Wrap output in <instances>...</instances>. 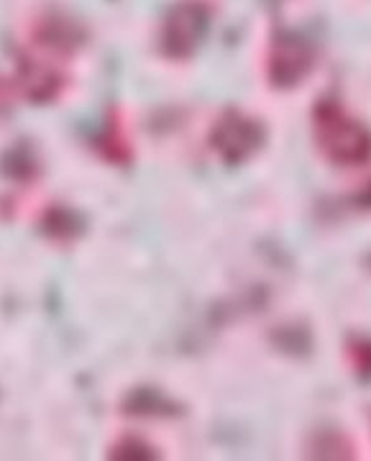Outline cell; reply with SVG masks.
I'll return each mask as SVG.
<instances>
[{
  "label": "cell",
  "instance_id": "7a4b0ae2",
  "mask_svg": "<svg viewBox=\"0 0 371 461\" xmlns=\"http://www.w3.org/2000/svg\"><path fill=\"white\" fill-rule=\"evenodd\" d=\"M210 144L221 154V159L226 165H241L261 149L264 129L254 118L239 113V111H228L210 133Z\"/></svg>",
  "mask_w": 371,
  "mask_h": 461
},
{
  "label": "cell",
  "instance_id": "277c9868",
  "mask_svg": "<svg viewBox=\"0 0 371 461\" xmlns=\"http://www.w3.org/2000/svg\"><path fill=\"white\" fill-rule=\"evenodd\" d=\"M312 69V50L292 33L275 36L267 59V75L276 87L297 85Z\"/></svg>",
  "mask_w": 371,
  "mask_h": 461
},
{
  "label": "cell",
  "instance_id": "3957f363",
  "mask_svg": "<svg viewBox=\"0 0 371 461\" xmlns=\"http://www.w3.org/2000/svg\"><path fill=\"white\" fill-rule=\"evenodd\" d=\"M205 29H208V8L200 3H179L164 23V54L175 59L190 57L200 44Z\"/></svg>",
  "mask_w": 371,
  "mask_h": 461
},
{
  "label": "cell",
  "instance_id": "6da1fadb",
  "mask_svg": "<svg viewBox=\"0 0 371 461\" xmlns=\"http://www.w3.org/2000/svg\"><path fill=\"white\" fill-rule=\"evenodd\" d=\"M312 136L328 162L358 167L371 159V131L340 108L336 100H323L312 115Z\"/></svg>",
  "mask_w": 371,
  "mask_h": 461
},
{
  "label": "cell",
  "instance_id": "5b68a950",
  "mask_svg": "<svg viewBox=\"0 0 371 461\" xmlns=\"http://www.w3.org/2000/svg\"><path fill=\"white\" fill-rule=\"evenodd\" d=\"M351 359H354L356 364V372L371 375V341L354 344V348H351Z\"/></svg>",
  "mask_w": 371,
  "mask_h": 461
}]
</instances>
